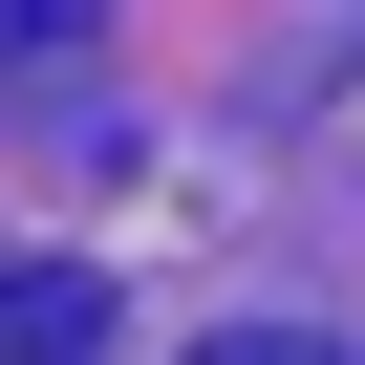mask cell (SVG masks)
Returning <instances> with one entry per match:
<instances>
[{
	"label": "cell",
	"mask_w": 365,
	"mask_h": 365,
	"mask_svg": "<svg viewBox=\"0 0 365 365\" xmlns=\"http://www.w3.org/2000/svg\"><path fill=\"white\" fill-rule=\"evenodd\" d=\"M0 365H108V279L86 258H0Z\"/></svg>",
	"instance_id": "obj_1"
},
{
	"label": "cell",
	"mask_w": 365,
	"mask_h": 365,
	"mask_svg": "<svg viewBox=\"0 0 365 365\" xmlns=\"http://www.w3.org/2000/svg\"><path fill=\"white\" fill-rule=\"evenodd\" d=\"M86 22H108V0H0V86H43V65L86 43Z\"/></svg>",
	"instance_id": "obj_2"
},
{
	"label": "cell",
	"mask_w": 365,
	"mask_h": 365,
	"mask_svg": "<svg viewBox=\"0 0 365 365\" xmlns=\"http://www.w3.org/2000/svg\"><path fill=\"white\" fill-rule=\"evenodd\" d=\"M194 365H344V344H279V322H237V344H194Z\"/></svg>",
	"instance_id": "obj_3"
}]
</instances>
